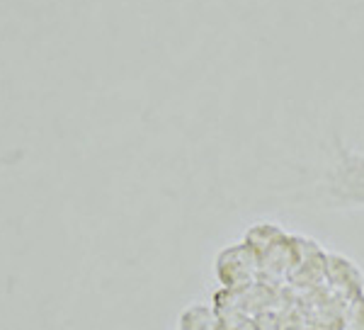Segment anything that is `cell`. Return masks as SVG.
Returning <instances> with one entry per match:
<instances>
[{
  "label": "cell",
  "mask_w": 364,
  "mask_h": 330,
  "mask_svg": "<svg viewBox=\"0 0 364 330\" xmlns=\"http://www.w3.org/2000/svg\"><path fill=\"white\" fill-rule=\"evenodd\" d=\"M321 194L331 206H364V153L338 144L336 161L321 180Z\"/></svg>",
  "instance_id": "1"
},
{
  "label": "cell",
  "mask_w": 364,
  "mask_h": 330,
  "mask_svg": "<svg viewBox=\"0 0 364 330\" xmlns=\"http://www.w3.org/2000/svg\"><path fill=\"white\" fill-rule=\"evenodd\" d=\"M255 267V250H250L248 245H233L231 250L221 252L219 260H216V277L226 287H243L252 282Z\"/></svg>",
  "instance_id": "2"
},
{
  "label": "cell",
  "mask_w": 364,
  "mask_h": 330,
  "mask_svg": "<svg viewBox=\"0 0 364 330\" xmlns=\"http://www.w3.org/2000/svg\"><path fill=\"white\" fill-rule=\"evenodd\" d=\"M345 326H348V330H364V294L357 299H352Z\"/></svg>",
  "instance_id": "3"
}]
</instances>
